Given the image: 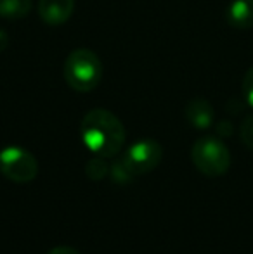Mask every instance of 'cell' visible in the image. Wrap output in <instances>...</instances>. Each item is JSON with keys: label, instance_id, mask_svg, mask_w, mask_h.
Segmentation results:
<instances>
[{"label": "cell", "instance_id": "cell-10", "mask_svg": "<svg viewBox=\"0 0 253 254\" xmlns=\"http://www.w3.org/2000/svg\"><path fill=\"white\" fill-rule=\"evenodd\" d=\"M85 173H87V177L92 178V180H101V178H104L106 175L109 173V164L104 161V157L95 156L94 159H90L87 163Z\"/></svg>", "mask_w": 253, "mask_h": 254}, {"label": "cell", "instance_id": "cell-8", "mask_svg": "<svg viewBox=\"0 0 253 254\" xmlns=\"http://www.w3.org/2000/svg\"><path fill=\"white\" fill-rule=\"evenodd\" d=\"M226 19L233 28L248 30L253 26V0H233L226 10Z\"/></svg>", "mask_w": 253, "mask_h": 254}, {"label": "cell", "instance_id": "cell-11", "mask_svg": "<svg viewBox=\"0 0 253 254\" xmlns=\"http://www.w3.org/2000/svg\"><path fill=\"white\" fill-rule=\"evenodd\" d=\"M109 175H111L113 180L118 182V184H127L128 180L134 178V175L130 173V170H128L125 166V163H123V159L116 161V163H113L111 166H109Z\"/></svg>", "mask_w": 253, "mask_h": 254}, {"label": "cell", "instance_id": "cell-12", "mask_svg": "<svg viewBox=\"0 0 253 254\" xmlns=\"http://www.w3.org/2000/svg\"><path fill=\"white\" fill-rule=\"evenodd\" d=\"M240 138L250 151H253V114H248L240 127Z\"/></svg>", "mask_w": 253, "mask_h": 254}, {"label": "cell", "instance_id": "cell-4", "mask_svg": "<svg viewBox=\"0 0 253 254\" xmlns=\"http://www.w3.org/2000/svg\"><path fill=\"white\" fill-rule=\"evenodd\" d=\"M0 173L16 184H28L38 175V163L30 151L17 145L0 151Z\"/></svg>", "mask_w": 253, "mask_h": 254}, {"label": "cell", "instance_id": "cell-13", "mask_svg": "<svg viewBox=\"0 0 253 254\" xmlns=\"http://www.w3.org/2000/svg\"><path fill=\"white\" fill-rule=\"evenodd\" d=\"M241 90H243V97L250 106L253 107V67L245 73L243 83H241Z\"/></svg>", "mask_w": 253, "mask_h": 254}, {"label": "cell", "instance_id": "cell-9", "mask_svg": "<svg viewBox=\"0 0 253 254\" xmlns=\"http://www.w3.org/2000/svg\"><path fill=\"white\" fill-rule=\"evenodd\" d=\"M31 10V0H0V16L3 19H21Z\"/></svg>", "mask_w": 253, "mask_h": 254}, {"label": "cell", "instance_id": "cell-1", "mask_svg": "<svg viewBox=\"0 0 253 254\" xmlns=\"http://www.w3.org/2000/svg\"><path fill=\"white\" fill-rule=\"evenodd\" d=\"M84 145L101 157H115L125 144V128L122 121L108 109H92L80 125Z\"/></svg>", "mask_w": 253, "mask_h": 254}, {"label": "cell", "instance_id": "cell-7", "mask_svg": "<svg viewBox=\"0 0 253 254\" xmlns=\"http://www.w3.org/2000/svg\"><path fill=\"white\" fill-rule=\"evenodd\" d=\"M186 118H187V121H189V125H192L194 128H198V130H206V128H210L213 123L212 104L203 97L192 99L186 106Z\"/></svg>", "mask_w": 253, "mask_h": 254}, {"label": "cell", "instance_id": "cell-3", "mask_svg": "<svg viewBox=\"0 0 253 254\" xmlns=\"http://www.w3.org/2000/svg\"><path fill=\"white\" fill-rule=\"evenodd\" d=\"M191 159L196 170L206 177H222L231 166V152L222 140L201 137L191 149Z\"/></svg>", "mask_w": 253, "mask_h": 254}, {"label": "cell", "instance_id": "cell-15", "mask_svg": "<svg viewBox=\"0 0 253 254\" xmlns=\"http://www.w3.org/2000/svg\"><path fill=\"white\" fill-rule=\"evenodd\" d=\"M7 45H9V35H7L3 30H0V52L5 51Z\"/></svg>", "mask_w": 253, "mask_h": 254}, {"label": "cell", "instance_id": "cell-14", "mask_svg": "<svg viewBox=\"0 0 253 254\" xmlns=\"http://www.w3.org/2000/svg\"><path fill=\"white\" fill-rule=\"evenodd\" d=\"M47 254H80L77 251V249L70 248V246H58V248L51 249Z\"/></svg>", "mask_w": 253, "mask_h": 254}, {"label": "cell", "instance_id": "cell-6", "mask_svg": "<svg viewBox=\"0 0 253 254\" xmlns=\"http://www.w3.org/2000/svg\"><path fill=\"white\" fill-rule=\"evenodd\" d=\"M75 9V0H40L38 16L49 26H59L71 17Z\"/></svg>", "mask_w": 253, "mask_h": 254}, {"label": "cell", "instance_id": "cell-2", "mask_svg": "<svg viewBox=\"0 0 253 254\" xmlns=\"http://www.w3.org/2000/svg\"><path fill=\"white\" fill-rule=\"evenodd\" d=\"M102 78V64L97 54L88 49H77L64 61V80L77 92H92Z\"/></svg>", "mask_w": 253, "mask_h": 254}, {"label": "cell", "instance_id": "cell-5", "mask_svg": "<svg viewBox=\"0 0 253 254\" xmlns=\"http://www.w3.org/2000/svg\"><path fill=\"white\" fill-rule=\"evenodd\" d=\"M163 157V149L156 140L151 138H144L139 140L135 144H132L127 149V152L123 154V163L130 170V173L134 177L137 175H146L149 171H153L160 164Z\"/></svg>", "mask_w": 253, "mask_h": 254}]
</instances>
